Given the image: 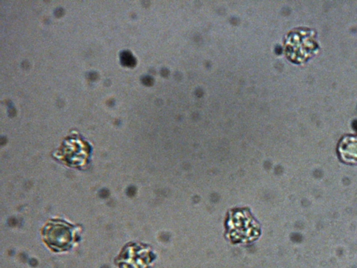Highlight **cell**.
Returning <instances> with one entry per match:
<instances>
[{
  "label": "cell",
  "mask_w": 357,
  "mask_h": 268,
  "mask_svg": "<svg viewBox=\"0 0 357 268\" xmlns=\"http://www.w3.org/2000/svg\"><path fill=\"white\" fill-rule=\"evenodd\" d=\"M340 154L347 161H357V137L345 138L340 145Z\"/></svg>",
  "instance_id": "2"
},
{
  "label": "cell",
  "mask_w": 357,
  "mask_h": 268,
  "mask_svg": "<svg viewBox=\"0 0 357 268\" xmlns=\"http://www.w3.org/2000/svg\"><path fill=\"white\" fill-rule=\"evenodd\" d=\"M73 230L69 224L55 222L45 229V240L55 248H67L73 240Z\"/></svg>",
  "instance_id": "1"
},
{
  "label": "cell",
  "mask_w": 357,
  "mask_h": 268,
  "mask_svg": "<svg viewBox=\"0 0 357 268\" xmlns=\"http://www.w3.org/2000/svg\"><path fill=\"white\" fill-rule=\"evenodd\" d=\"M129 55V53H126L124 54V56H123L124 62H126V65H130L131 61H132V57H131V55Z\"/></svg>",
  "instance_id": "3"
}]
</instances>
